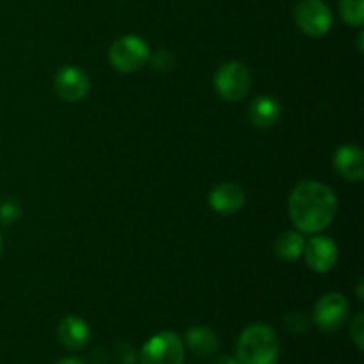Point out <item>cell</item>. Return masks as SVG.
Masks as SVG:
<instances>
[{"mask_svg": "<svg viewBox=\"0 0 364 364\" xmlns=\"http://www.w3.org/2000/svg\"><path fill=\"white\" fill-rule=\"evenodd\" d=\"M338 212V199L320 181H302L290 194L288 213L302 233H320L331 226Z\"/></svg>", "mask_w": 364, "mask_h": 364, "instance_id": "6da1fadb", "label": "cell"}, {"mask_svg": "<svg viewBox=\"0 0 364 364\" xmlns=\"http://www.w3.org/2000/svg\"><path fill=\"white\" fill-rule=\"evenodd\" d=\"M237 354L242 364H276L279 355V340L276 331L265 323L249 326L240 334Z\"/></svg>", "mask_w": 364, "mask_h": 364, "instance_id": "7a4b0ae2", "label": "cell"}, {"mask_svg": "<svg viewBox=\"0 0 364 364\" xmlns=\"http://www.w3.org/2000/svg\"><path fill=\"white\" fill-rule=\"evenodd\" d=\"M110 63L121 73H135L146 66L151 53L146 41L139 36H123L110 46Z\"/></svg>", "mask_w": 364, "mask_h": 364, "instance_id": "3957f363", "label": "cell"}, {"mask_svg": "<svg viewBox=\"0 0 364 364\" xmlns=\"http://www.w3.org/2000/svg\"><path fill=\"white\" fill-rule=\"evenodd\" d=\"M185 358L183 343L173 331H162L149 338L142 347L141 364H181Z\"/></svg>", "mask_w": 364, "mask_h": 364, "instance_id": "277c9868", "label": "cell"}, {"mask_svg": "<svg viewBox=\"0 0 364 364\" xmlns=\"http://www.w3.org/2000/svg\"><path fill=\"white\" fill-rule=\"evenodd\" d=\"M297 27L311 38H322L333 27V13L322 0H301L294 9Z\"/></svg>", "mask_w": 364, "mask_h": 364, "instance_id": "5b68a950", "label": "cell"}, {"mask_svg": "<svg viewBox=\"0 0 364 364\" xmlns=\"http://www.w3.org/2000/svg\"><path fill=\"white\" fill-rule=\"evenodd\" d=\"M215 89L228 102H240L251 89V73L237 60L224 63L215 73Z\"/></svg>", "mask_w": 364, "mask_h": 364, "instance_id": "8992f818", "label": "cell"}, {"mask_svg": "<svg viewBox=\"0 0 364 364\" xmlns=\"http://www.w3.org/2000/svg\"><path fill=\"white\" fill-rule=\"evenodd\" d=\"M348 318V301L341 294H327L316 302L313 320L326 333H336Z\"/></svg>", "mask_w": 364, "mask_h": 364, "instance_id": "52a82bcc", "label": "cell"}, {"mask_svg": "<svg viewBox=\"0 0 364 364\" xmlns=\"http://www.w3.org/2000/svg\"><path fill=\"white\" fill-rule=\"evenodd\" d=\"M55 91L66 102H80L87 96L91 89L89 77L77 66H64L60 68L59 73L55 75Z\"/></svg>", "mask_w": 364, "mask_h": 364, "instance_id": "ba28073f", "label": "cell"}, {"mask_svg": "<svg viewBox=\"0 0 364 364\" xmlns=\"http://www.w3.org/2000/svg\"><path fill=\"white\" fill-rule=\"evenodd\" d=\"M304 256L308 267L318 274H326L334 269L338 262V245L329 237H313L306 244Z\"/></svg>", "mask_w": 364, "mask_h": 364, "instance_id": "9c48e42d", "label": "cell"}, {"mask_svg": "<svg viewBox=\"0 0 364 364\" xmlns=\"http://www.w3.org/2000/svg\"><path fill=\"white\" fill-rule=\"evenodd\" d=\"M210 206L215 210L217 213L223 215H233V213L240 212L245 205V192L240 185L231 183V181H224V183L215 185L208 196Z\"/></svg>", "mask_w": 364, "mask_h": 364, "instance_id": "30bf717a", "label": "cell"}, {"mask_svg": "<svg viewBox=\"0 0 364 364\" xmlns=\"http://www.w3.org/2000/svg\"><path fill=\"white\" fill-rule=\"evenodd\" d=\"M334 169L348 181H361L364 176V155L358 146L345 144L334 151Z\"/></svg>", "mask_w": 364, "mask_h": 364, "instance_id": "8fae6325", "label": "cell"}, {"mask_svg": "<svg viewBox=\"0 0 364 364\" xmlns=\"http://www.w3.org/2000/svg\"><path fill=\"white\" fill-rule=\"evenodd\" d=\"M59 340L70 350H80L87 345L89 338H91V331H89L87 323L80 318V316L70 315L66 318L60 320L59 323Z\"/></svg>", "mask_w": 364, "mask_h": 364, "instance_id": "7c38bea8", "label": "cell"}, {"mask_svg": "<svg viewBox=\"0 0 364 364\" xmlns=\"http://www.w3.org/2000/svg\"><path fill=\"white\" fill-rule=\"evenodd\" d=\"M281 117V103L274 96H258L249 107V119L255 127L269 128Z\"/></svg>", "mask_w": 364, "mask_h": 364, "instance_id": "4fadbf2b", "label": "cell"}, {"mask_svg": "<svg viewBox=\"0 0 364 364\" xmlns=\"http://www.w3.org/2000/svg\"><path fill=\"white\" fill-rule=\"evenodd\" d=\"M187 347L199 358H208L219 348V338L208 327H191L185 334Z\"/></svg>", "mask_w": 364, "mask_h": 364, "instance_id": "5bb4252c", "label": "cell"}, {"mask_svg": "<svg viewBox=\"0 0 364 364\" xmlns=\"http://www.w3.org/2000/svg\"><path fill=\"white\" fill-rule=\"evenodd\" d=\"M304 237L301 233H297V231H287V233H283L276 240V245H274L276 255L279 258L287 259V262H295V259L301 258L304 255Z\"/></svg>", "mask_w": 364, "mask_h": 364, "instance_id": "9a60e30c", "label": "cell"}, {"mask_svg": "<svg viewBox=\"0 0 364 364\" xmlns=\"http://www.w3.org/2000/svg\"><path fill=\"white\" fill-rule=\"evenodd\" d=\"M340 14L348 25L361 27L364 21V0H340Z\"/></svg>", "mask_w": 364, "mask_h": 364, "instance_id": "2e32d148", "label": "cell"}, {"mask_svg": "<svg viewBox=\"0 0 364 364\" xmlns=\"http://www.w3.org/2000/svg\"><path fill=\"white\" fill-rule=\"evenodd\" d=\"M21 217V206L16 201H7L4 203L2 208H0V220H2L6 226L16 223Z\"/></svg>", "mask_w": 364, "mask_h": 364, "instance_id": "e0dca14e", "label": "cell"}, {"mask_svg": "<svg viewBox=\"0 0 364 364\" xmlns=\"http://www.w3.org/2000/svg\"><path fill=\"white\" fill-rule=\"evenodd\" d=\"M350 336L354 340V343L358 345L359 350H363V338H364V316L358 315L354 318V322L350 323Z\"/></svg>", "mask_w": 364, "mask_h": 364, "instance_id": "ac0fdd59", "label": "cell"}, {"mask_svg": "<svg viewBox=\"0 0 364 364\" xmlns=\"http://www.w3.org/2000/svg\"><path fill=\"white\" fill-rule=\"evenodd\" d=\"M174 64L173 57H171L169 52H159L155 57H153V66L159 71H167L171 70Z\"/></svg>", "mask_w": 364, "mask_h": 364, "instance_id": "d6986e66", "label": "cell"}, {"mask_svg": "<svg viewBox=\"0 0 364 364\" xmlns=\"http://www.w3.org/2000/svg\"><path fill=\"white\" fill-rule=\"evenodd\" d=\"M213 364H242L237 358H231V355H223V358L217 359Z\"/></svg>", "mask_w": 364, "mask_h": 364, "instance_id": "ffe728a7", "label": "cell"}, {"mask_svg": "<svg viewBox=\"0 0 364 364\" xmlns=\"http://www.w3.org/2000/svg\"><path fill=\"white\" fill-rule=\"evenodd\" d=\"M57 364H85V363L80 361V359H77V358H66V359H63V361H59Z\"/></svg>", "mask_w": 364, "mask_h": 364, "instance_id": "44dd1931", "label": "cell"}, {"mask_svg": "<svg viewBox=\"0 0 364 364\" xmlns=\"http://www.w3.org/2000/svg\"><path fill=\"white\" fill-rule=\"evenodd\" d=\"M2 251H4V240H2V235H0V256H2Z\"/></svg>", "mask_w": 364, "mask_h": 364, "instance_id": "7402d4cb", "label": "cell"}]
</instances>
